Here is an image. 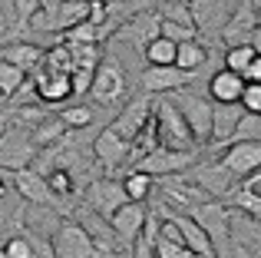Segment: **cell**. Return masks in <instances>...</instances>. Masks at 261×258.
I'll list each match as a JSON object with an SVG mask.
<instances>
[{"label": "cell", "mask_w": 261, "mask_h": 258, "mask_svg": "<svg viewBox=\"0 0 261 258\" xmlns=\"http://www.w3.org/2000/svg\"><path fill=\"white\" fill-rule=\"evenodd\" d=\"M152 126H155V142L166 149H198L192 129L185 126L178 106L169 96H162L159 103H152Z\"/></svg>", "instance_id": "1"}, {"label": "cell", "mask_w": 261, "mask_h": 258, "mask_svg": "<svg viewBox=\"0 0 261 258\" xmlns=\"http://www.w3.org/2000/svg\"><path fill=\"white\" fill-rule=\"evenodd\" d=\"M169 99L178 106V113H182L185 126L192 129V136H195L198 146H205V142H212V96L208 93H198V90H175L169 93Z\"/></svg>", "instance_id": "2"}, {"label": "cell", "mask_w": 261, "mask_h": 258, "mask_svg": "<svg viewBox=\"0 0 261 258\" xmlns=\"http://www.w3.org/2000/svg\"><path fill=\"white\" fill-rule=\"evenodd\" d=\"M40 149L33 146L30 139V129L20 126V123H10L0 133V169L4 172H20V169H30L33 159H37Z\"/></svg>", "instance_id": "3"}, {"label": "cell", "mask_w": 261, "mask_h": 258, "mask_svg": "<svg viewBox=\"0 0 261 258\" xmlns=\"http://www.w3.org/2000/svg\"><path fill=\"white\" fill-rule=\"evenodd\" d=\"M198 166V149H166V146H155L152 152H146L136 169L152 179H166V175H182L185 169Z\"/></svg>", "instance_id": "4"}, {"label": "cell", "mask_w": 261, "mask_h": 258, "mask_svg": "<svg viewBox=\"0 0 261 258\" xmlns=\"http://www.w3.org/2000/svg\"><path fill=\"white\" fill-rule=\"evenodd\" d=\"M53 258H99L93 239L76 219H63L53 232Z\"/></svg>", "instance_id": "5"}, {"label": "cell", "mask_w": 261, "mask_h": 258, "mask_svg": "<svg viewBox=\"0 0 261 258\" xmlns=\"http://www.w3.org/2000/svg\"><path fill=\"white\" fill-rule=\"evenodd\" d=\"M122 93H126V73H122V66L113 57H102L96 73H93V83H89V96L99 106H113L116 99H122Z\"/></svg>", "instance_id": "6"}, {"label": "cell", "mask_w": 261, "mask_h": 258, "mask_svg": "<svg viewBox=\"0 0 261 258\" xmlns=\"http://www.w3.org/2000/svg\"><path fill=\"white\" fill-rule=\"evenodd\" d=\"M10 182H13L17 195L27 202V205L60 209V199L53 195V189H50V182H46V175L37 172V169H20V172H10Z\"/></svg>", "instance_id": "7"}, {"label": "cell", "mask_w": 261, "mask_h": 258, "mask_svg": "<svg viewBox=\"0 0 261 258\" xmlns=\"http://www.w3.org/2000/svg\"><path fill=\"white\" fill-rule=\"evenodd\" d=\"M218 166L231 175V179H245V175L261 169V142H228L218 156Z\"/></svg>", "instance_id": "8"}, {"label": "cell", "mask_w": 261, "mask_h": 258, "mask_svg": "<svg viewBox=\"0 0 261 258\" xmlns=\"http://www.w3.org/2000/svg\"><path fill=\"white\" fill-rule=\"evenodd\" d=\"M146 222H149L146 202H126V205H119L113 215H109V228L116 232V239H119L122 248L136 245V239H139L142 228H146Z\"/></svg>", "instance_id": "9"}, {"label": "cell", "mask_w": 261, "mask_h": 258, "mask_svg": "<svg viewBox=\"0 0 261 258\" xmlns=\"http://www.w3.org/2000/svg\"><path fill=\"white\" fill-rule=\"evenodd\" d=\"M149 119H152V99H149V96H136L133 103L122 106V113L109 126H113V133H119L122 139L133 146V142L139 139V133L149 126Z\"/></svg>", "instance_id": "10"}, {"label": "cell", "mask_w": 261, "mask_h": 258, "mask_svg": "<svg viewBox=\"0 0 261 258\" xmlns=\"http://www.w3.org/2000/svg\"><path fill=\"white\" fill-rule=\"evenodd\" d=\"M242 0H192V20L195 30L202 33H222V27L228 23V17L235 13V7Z\"/></svg>", "instance_id": "11"}, {"label": "cell", "mask_w": 261, "mask_h": 258, "mask_svg": "<svg viewBox=\"0 0 261 258\" xmlns=\"http://www.w3.org/2000/svg\"><path fill=\"white\" fill-rule=\"evenodd\" d=\"M258 27H261V13L251 7V0H242L235 7V13L228 17V23L222 27V40L228 46H245V43H251Z\"/></svg>", "instance_id": "12"}, {"label": "cell", "mask_w": 261, "mask_h": 258, "mask_svg": "<svg viewBox=\"0 0 261 258\" xmlns=\"http://www.w3.org/2000/svg\"><path fill=\"white\" fill-rule=\"evenodd\" d=\"M192 83H195V73H185L178 66H146V73H142L146 93H159V96H169V93L185 90Z\"/></svg>", "instance_id": "13"}, {"label": "cell", "mask_w": 261, "mask_h": 258, "mask_svg": "<svg viewBox=\"0 0 261 258\" xmlns=\"http://www.w3.org/2000/svg\"><path fill=\"white\" fill-rule=\"evenodd\" d=\"M129 149L133 146H129L119 133H113V126H106L102 133H96V139H93V156L106 172H113V169H119L122 162H129Z\"/></svg>", "instance_id": "14"}, {"label": "cell", "mask_w": 261, "mask_h": 258, "mask_svg": "<svg viewBox=\"0 0 261 258\" xmlns=\"http://www.w3.org/2000/svg\"><path fill=\"white\" fill-rule=\"evenodd\" d=\"M126 192H122V182L116 179H93V186L86 189V205L93 212H99L102 219L109 222V215L116 212L119 205H126Z\"/></svg>", "instance_id": "15"}, {"label": "cell", "mask_w": 261, "mask_h": 258, "mask_svg": "<svg viewBox=\"0 0 261 258\" xmlns=\"http://www.w3.org/2000/svg\"><path fill=\"white\" fill-rule=\"evenodd\" d=\"M30 83H33V90H37V99H40V103H63V99L73 96V80H70V73H53V70L37 66V70L30 73Z\"/></svg>", "instance_id": "16"}, {"label": "cell", "mask_w": 261, "mask_h": 258, "mask_svg": "<svg viewBox=\"0 0 261 258\" xmlns=\"http://www.w3.org/2000/svg\"><path fill=\"white\" fill-rule=\"evenodd\" d=\"M155 37H159V13L142 10V13H136L129 23H122L109 40H122V43H133V46H139V50H146Z\"/></svg>", "instance_id": "17"}, {"label": "cell", "mask_w": 261, "mask_h": 258, "mask_svg": "<svg viewBox=\"0 0 261 258\" xmlns=\"http://www.w3.org/2000/svg\"><path fill=\"white\" fill-rule=\"evenodd\" d=\"M228 199L245 219H261V169L251 172V175H245L242 182H235Z\"/></svg>", "instance_id": "18"}, {"label": "cell", "mask_w": 261, "mask_h": 258, "mask_svg": "<svg viewBox=\"0 0 261 258\" xmlns=\"http://www.w3.org/2000/svg\"><path fill=\"white\" fill-rule=\"evenodd\" d=\"M166 219L175 222V228L182 232V245L189 248L192 255H202V258L215 255V248H212V239L205 235V228L198 225V222L192 219L189 212H166Z\"/></svg>", "instance_id": "19"}, {"label": "cell", "mask_w": 261, "mask_h": 258, "mask_svg": "<svg viewBox=\"0 0 261 258\" xmlns=\"http://www.w3.org/2000/svg\"><path fill=\"white\" fill-rule=\"evenodd\" d=\"M242 116H245L242 103H215L212 106V142L215 146H228L238 123H242Z\"/></svg>", "instance_id": "20"}, {"label": "cell", "mask_w": 261, "mask_h": 258, "mask_svg": "<svg viewBox=\"0 0 261 258\" xmlns=\"http://www.w3.org/2000/svg\"><path fill=\"white\" fill-rule=\"evenodd\" d=\"M242 93H245V80L238 73L225 70V66L218 73H212V80H208L212 103H242Z\"/></svg>", "instance_id": "21"}, {"label": "cell", "mask_w": 261, "mask_h": 258, "mask_svg": "<svg viewBox=\"0 0 261 258\" xmlns=\"http://www.w3.org/2000/svg\"><path fill=\"white\" fill-rule=\"evenodd\" d=\"M43 46L33 43V40H17V43H10L4 53H0V60H7V63L20 66L23 73H33L40 63H43Z\"/></svg>", "instance_id": "22"}, {"label": "cell", "mask_w": 261, "mask_h": 258, "mask_svg": "<svg viewBox=\"0 0 261 258\" xmlns=\"http://www.w3.org/2000/svg\"><path fill=\"white\" fill-rule=\"evenodd\" d=\"M89 4H93V0H63V4L57 7V13H53V27H57L60 37L70 33L73 27L86 23V20H89Z\"/></svg>", "instance_id": "23"}, {"label": "cell", "mask_w": 261, "mask_h": 258, "mask_svg": "<svg viewBox=\"0 0 261 258\" xmlns=\"http://www.w3.org/2000/svg\"><path fill=\"white\" fill-rule=\"evenodd\" d=\"M208 63V46L202 40H189V43H178V53H175V66L185 73H198L202 66Z\"/></svg>", "instance_id": "24"}, {"label": "cell", "mask_w": 261, "mask_h": 258, "mask_svg": "<svg viewBox=\"0 0 261 258\" xmlns=\"http://www.w3.org/2000/svg\"><path fill=\"white\" fill-rule=\"evenodd\" d=\"M66 133H70V129H66L63 119L53 116V113H46L43 123H37V126L30 129V139H33V146H37V149H46V146H53V142H60Z\"/></svg>", "instance_id": "25"}, {"label": "cell", "mask_w": 261, "mask_h": 258, "mask_svg": "<svg viewBox=\"0 0 261 258\" xmlns=\"http://www.w3.org/2000/svg\"><path fill=\"white\" fill-rule=\"evenodd\" d=\"M152 189H155V179L146 175V172H139V169L122 175V192H126L129 202H146L149 195H152Z\"/></svg>", "instance_id": "26"}, {"label": "cell", "mask_w": 261, "mask_h": 258, "mask_svg": "<svg viewBox=\"0 0 261 258\" xmlns=\"http://www.w3.org/2000/svg\"><path fill=\"white\" fill-rule=\"evenodd\" d=\"M175 53H178V43H172L166 37H155L142 50V57H146V66H175Z\"/></svg>", "instance_id": "27"}, {"label": "cell", "mask_w": 261, "mask_h": 258, "mask_svg": "<svg viewBox=\"0 0 261 258\" xmlns=\"http://www.w3.org/2000/svg\"><path fill=\"white\" fill-rule=\"evenodd\" d=\"M27 80H30V73H23L20 66L0 60V99H13L20 90H23Z\"/></svg>", "instance_id": "28"}, {"label": "cell", "mask_w": 261, "mask_h": 258, "mask_svg": "<svg viewBox=\"0 0 261 258\" xmlns=\"http://www.w3.org/2000/svg\"><path fill=\"white\" fill-rule=\"evenodd\" d=\"M255 57H258V50L251 43L228 46V50H225V70H231V73H238V76H242V73L251 66V60H255Z\"/></svg>", "instance_id": "29"}, {"label": "cell", "mask_w": 261, "mask_h": 258, "mask_svg": "<svg viewBox=\"0 0 261 258\" xmlns=\"http://www.w3.org/2000/svg\"><path fill=\"white\" fill-rule=\"evenodd\" d=\"M46 182H50L53 195H57L60 202H63V199H70V195L80 189V182L73 179V172H70V169H53V172H46Z\"/></svg>", "instance_id": "30"}, {"label": "cell", "mask_w": 261, "mask_h": 258, "mask_svg": "<svg viewBox=\"0 0 261 258\" xmlns=\"http://www.w3.org/2000/svg\"><path fill=\"white\" fill-rule=\"evenodd\" d=\"M159 37L172 40V43H189V40H198V30L195 23H175V20L159 17Z\"/></svg>", "instance_id": "31"}, {"label": "cell", "mask_w": 261, "mask_h": 258, "mask_svg": "<svg viewBox=\"0 0 261 258\" xmlns=\"http://www.w3.org/2000/svg\"><path fill=\"white\" fill-rule=\"evenodd\" d=\"M57 116L66 123V129H80V133H83V129L93 123V110H89V106H83V103H76V106H63Z\"/></svg>", "instance_id": "32"}, {"label": "cell", "mask_w": 261, "mask_h": 258, "mask_svg": "<svg viewBox=\"0 0 261 258\" xmlns=\"http://www.w3.org/2000/svg\"><path fill=\"white\" fill-rule=\"evenodd\" d=\"M231 142H261V116L245 113L238 129H235V136H231Z\"/></svg>", "instance_id": "33"}, {"label": "cell", "mask_w": 261, "mask_h": 258, "mask_svg": "<svg viewBox=\"0 0 261 258\" xmlns=\"http://www.w3.org/2000/svg\"><path fill=\"white\" fill-rule=\"evenodd\" d=\"M155 258H195L182 242H169V239H159L155 235Z\"/></svg>", "instance_id": "34"}, {"label": "cell", "mask_w": 261, "mask_h": 258, "mask_svg": "<svg viewBox=\"0 0 261 258\" xmlns=\"http://www.w3.org/2000/svg\"><path fill=\"white\" fill-rule=\"evenodd\" d=\"M4 252H7V258H33V245H30L27 235H10Z\"/></svg>", "instance_id": "35"}, {"label": "cell", "mask_w": 261, "mask_h": 258, "mask_svg": "<svg viewBox=\"0 0 261 258\" xmlns=\"http://www.w3.org/2000/svg\"><path fill=\"white\" fill-rule=\"evenodd\" d=\"M242 110H245V113H251V116H261V83H245Z\"/></svg>", "instance_id": "36"}, {"label": "cell", "mask_w": 261, "mask_h": 258, "mask_svg": "<svg viewBox=\"0 0 261 258\" xmlns=\"http://www.w3.org/2000/svg\"><path fill=\"white\" fill-rule=\"evenodd\" d=\"M242 80H245V83H261V57L251 60V66L242 73Z\"/></svg>", "instance_id": "37"}, {"label": "cell", "mask_w": 261, "mask_h": 258, "mask_svg": "<svg viewBox=\"0 0 261 258\" xmlns=\"http://www.w3.org/2000/svg\"><path fill=\"white\" fill-rule=\"evenodd\" d=\"M37 4H40V10H43V13H57V7L63 4V0H37Z\"/></svg>", "instance_id": "38"}, {"label": "cell", "mask_w": 261, "mask_h": 258, "mask_svg": "<svg viewBox=\"0 0 261 258\" xmlns=\"http://www.w3.org/2000/svg\"><path fill=\"white\" fill-rule=\"evenodd\" d=\"M10 123H13V110H0V133H4Z\"/></svg>", "instance_id": "39"}, {"label": "cell", "mask_w": 261, "mask_h": 258, "mask_svg": "<svg viewBox=\"0 0 261 258\" xmlns=\"http://www.w3.org/2000/svg\"><path fill=\"white\" fill-rule=\"evenodd\" d=\"M0 7H4V10H10V13H13V0H0Z\"/></svg>", "instance_id": "40"}, {"label": "cell", "mask_w": 261, "mask_h": 258, "mask_svg": "<svg viewBox=\"0 0 261 258\" xmlns=\"http://www.w3.org/2000/svg\"><path fill=\"white\" fill-rule=\"evenodd\" d=\"M251 7H255V10L261 13V0H251Z\"/></svg>", "instance_id": "41"}, {"label": "cell", "mask_w": 261, "mask_h": 258, "mask_svg": "<svg viewBox=\"0 0 261 258\" xmlns=\"http://www.w3.org/2000/svg\"><path fill=\"white\" fill-rule=\"evenodd\" d=\"M4 192H7V186H4V179H0V199H4Z\"/></svg>", "instance_id": "42"}, {"label": "cell", "mask_w": 261, "mask_h": 258, "mask_svg": "<svg viewBox=\"0 0 261 258\" xmlns=\"http://www.w3.org/2000/svg\"><path fill=\"white\" fill-rule=\"evenodd\" d=\"M0 258H7V252H4V245H0Z\"/></svg>", "instance_id": "43"}, {"label": "cell", "mask_w": 261, "mask_h": 258, "mask_svg": "<svg viewBox=\"0 0 261 258\" xmlns=\"http://www.w3.org/2000/svg\"><path fill=\"white\" fill-rule=\"evenodd\" d=\"M0 33H4V20H0Z\"/></svg>", "instance_id": "44"}, {"label": "cell", "mask_w": 261, "mask_h": 258, "mask_svg": "<svg viewBox=\"0 0 261 258\" xmlns=\"http://www.w3.org/2000/svg\"><path fill=\"white\" fill-rule=\"evenodd\" d=\"M185 4H192V0H185Z\"/></svg>", "instance_id": "45"}]
</instances>
